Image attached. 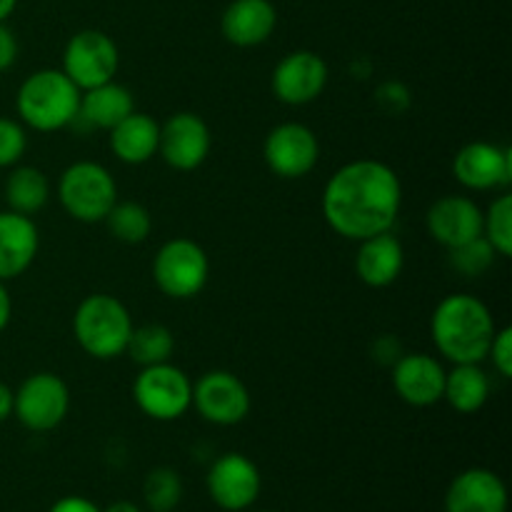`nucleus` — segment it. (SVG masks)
<instances>
[{
    "instance_id": "f257e3e1",
    "label": "nucleus",
    "mask_w": 512,
    "mask_h": 512,
    "mask_svg": "<svg viewBox=\"0 0 512 512\" xmlns=\"http://www.w3.org/2000/svg\"><path fill=\"white\" fill-rule=\"evenodd\" d=\"M320 208L335 235L360 243L395 228L403 208V185L383 160H350L325 183Z\"/></svg>"
},
{
    "instance_id": "f03ea898",
    "label": "nucleus",
    "mask_w": 512,
    "mask_h": 512,
    "mask_svg": "<svg viewBox=\"0 0 512 512\" xmlns=\"http://www.w3.org/2000/svg\"><path fill=\"white\" fill-rule=\"evenodd\" d=\"M495 330L498 325L488 305L468 293H453L443 298L435 305L430 318L435 350L453 365L488 360Z\"/></svg>"
},
{
    "instance_id": "7ed1b4c3",
    "label": "nucleus",
    "mask_w": 512,
    "mask_h": 512,
    "mask_svg": "<svg viewBox=\"0 0 512 512\" xmlns=\"http://www.w3.org/2000/svg\"><path fill=\"white\" fill-rule=\"evenodd\" d=\"M80 108V90L60 68L35 70L20 83L15 110L20 123L35 133H58L75 123Z\"/></svg>"
},
{
    "instance_id": "20e7f679",
    "label": "nucleus",
    "mask_w": 512,
    "mask_h": 512,
    "mask_svg": "<svg viewBox=\"0 0 512 512\" xmlns=\"http://www.w3.org/2000/svg\"><path fill=\"white\" fill-rule=\"evenodd\" d=\"M133 328V318L123 300L108 293L83 298L73 315L75 340L93 360H115L125 355Z\"/></svg>"
},
{
    "instance_id": "39448f33",
    "label": "nucleus",
    "mask_w": 512,
    "mask_h": 512,
    "mask_svg": "<svg viewBox=\"0 0 512 512\" xmlns=\"http://www.w3.org/2000/svg\"><path fill=\"white\" fill-rule=\"evenodd\" d=\"M58 200L78 223H103L118 203V183L105 165L78 160L60 173Z\"/></svg>"
},
{
    "instance_id": "423d86ee",
    "label": "nucleus",
    "mask_w": 512,
    "mask_h": 512,
    "mask_svg": "<svg viewBox=\"0 0 512 512\" xmlns=\"http://www.w3.org/2000/svg\"><path fill=\"white\" fill-rule=\"evenodd\" d=\"M153 280L165 298L190 300L205 290L210 280V258L190 238H173L158 248L153 258Z\"/></svg>"
},
{
    "instance_id": "0eeeda50",
    "label": "nucleus",
    "mask_w": 512,
    "mask_h": 512,
    "mask_svg": "<svg viewBox=\"0 0 512 512\" xmlns=\"http://www.w3.org/2000/svg\"><path fill=\"white\" fill-rule=\"evenodd\" d=\"M133 400L150 420L173 423L193 408V380L173 363L148 365L135 375Z\"/></svg>"
},
{
    "instance_id": "6e6552de",
    "label": "nucleus",
    "mask_w": 512,
    "mask_h": 512,
    "mask_svg": "<svg viewBox=\"0 0 512 512\" xmlns=\"http://www.w3.org/2000/svg\"><path fill=\"white\" fill-rule=\"evenodd\" d=\"M70 410V388L60 375L40 370L28 375L15 390L13 415L30 433H50Z\"/></svg>"
},
{
    "instance_id": "1a4fd4ad",
    "label": "nucleus",
    "mask_w": 512,
    "mask_h": 512,
    "mask_svg": "<svg viewBox=\"0 0 512 512\" xmlns=\"http://www.w3.org/2000/svg\"><path fill=\"white\" fill-rule=\"evenodd\" d=\"M120 68V50L108 33L95 28L78 30L65 43L63 73L78 85V90L95 88L115 80Z\"/></svg>"
},
{
    "instance_id": "9d476101",
    "label": "nucleus",
    "mask_w": 512,
    "mask_h": 512,
    "mask_svg": "<svg viewBox=\"0 0 512 512\" xmlns=\"http://www.w3.org/2000/svg\"><path fill=\"white\" fill-rule=\"evenodd\" d=\"M193 408L205 423L233 428L248 418L253 398L238 375L230 370H210L193 383Z\"/></svg>"
},
{
    "instance_id": "9b49d317",
    "label": "nucleus",
    "mask_w": 512,
    "mask_h": 512,
    "mask_svg": "<svg viewBox=\"0 0 512 512\" xmlns=\"http://www.w3.org/2000/svg\"><path fill=\"white\" fill-rule=\"evenodd\" d=\"M210 500L225 512H245L253 508L263 490L258 465L243 453H223L210 463L205 475Z\"/></svg>"
},
{
    "instance_id": "f8f14e48",
    "label": "nucleus",
    "mask_w": 512,
    "mask_h": 512,
    "mask_svg": "<svg viewBox=\"0 0 512 512\" xmlns=\"http://www.w3.org/2000/svg\"><path fill=\"white\" fill-rule=\"evenodd\" d=\"M263 160L270 173L283 180H300L315 170L320 160L318 135L303 123H280L265 135Z\"/></svg>"
},
{
    "instance_id": "ddd939ff",
    "label": "nucleus",
    "mask_w": 512,
    "mask_h": 512,
    "mask_svg": "<svg viewBox=\"0 0 512 512\" xmlns=\"http://www.w3.org/2000/svg\"><path fill=\"white\" fill-rule=\"evenodd\" d=\"M213 135L198 113H175L160 125L158 155L178 173H193L208 160Z\"/></svg>"
},
{
    "instance_id": "4468645a",
    "label": "nucleus",
    "mask_w": 512,
    "mask_h": 512,
    "mask_svg": "<svg viewBox=\"0 0 512 512\" xmlns=\"http://www.w3.org/2000/svg\"><path fill=\"white\" fill-rule=\"evenodd\" d=\"M330 70L323 55L313 50H293L273 68L270 75V88L273 95L285 105H308L323 95L328 88Z\"/></svg>"
},
{
    "instance_id": "2eb2a0df",
    "label": "nucleus",
    "mask_w": 512,
    "mask_h": 512,
    "mask_svg": "<svg viewBox=\"0 0 512 512\" xmlns=\"http://www.w3.org/2000/svg\"><path fill=\"white\" fill-rule=\"evenodd\" d=\"M453 175L473 193L508 188L512 183V150L490 140H473L455 153Z\"/></svg>"
},
{
    "instance_id": "dca6fc26",
    "label": "nucleus",
    "mask_w": 512,
    "mask_h": 512,
    "mask_svg": "<svg viewBox=\"0 0 512 512\" xmlns=\"http://www.w3.org/2000/svg\"><path fill=\"white\" fill-rule=\"evenodd\" d=\"M425 228L443 248H458L483 235V210L468 195H443L425 213Z\"/></svg>"
},
{
    "instance_id": "f3484780",
    "label": "nucleus",
    "mask_w": 512,
    "mask_h": 512,
    "mask_svg": "<svg viewBox=\"0 0 512 512\" xmlns=\"http://www.w3.org/2000/svg\"><path fill=\"white\" fill-rule=\"evenodd\" d=\"M445 373L438 358L428 353H403L393 365V390L413 408H430L443 400Z\"/></svg>"
},
{
    "instance_id": "a211bd4d",
    "label": "nucleus",
    "mask_w": 512,
    "mask_h": 512,
    "mask_svg": "<svg viewBox=\"0 0 512 512\" xmlns=\"http://www.w3.org/2000/svg\"><path fill=\"white\" fill-rule=\"evenodd\" d=\"M445 512H508V488L488 468H468L445 490Z\"/></svg>"
},
{
    "instance_id": "6ab92c4d",
    "label": "nucleus",
    "mask_w": 512,
    "mask_h": 512,
    "mask_svg": "<svg viewBox=\"0 0 512 512\" xmlns=\"http://www.w3.org/2000/svg\"><path fill=\"white\" fill-rule=\"evenodd\" d=\"M275 28L278 10L270 0H233L220 18V33L235 48H258Z\"/></svg>"
},
{
    "instance_id": "aec40b11",
    "label": "nucleus",
    "mask_w": 512,
    "mask_h": 512,
    "mask_svg": "<svg viewBox=\"0 0 512 512\" xmlns=\"http://www.w3.org/2000/svg\"><path fill=\"white\" fill-rule=\"evenodd\" d=\"M40 233L28 215L3 210L0 213V280L20 278L38 258Z\"/></svg>"
},
{
    "instance_id": "412c9836",
    "label": "nucleus",
    "mask_w": 512,
    "mask_h": 512,
    "mask_svg": "<svg viewBox=\"0 0 512 512\" xmlns=\"http://www.w3.org/2000/svg\"><path fill=\"white\" fill-rule=\"evenodd\" d=\"M405 268V250L403 243L388 233L373 235L358 243V253H355V273L363 280L368 288H388L400 278Z\"/></svg>"
},
{
    "instance_id": "4be33fe9",
    "label": "nucleus",
    "mask_w": 512,
    "mask_h": 512,
    "mask_svg": "<svg viewBox=\"0 0 512 512\" xmlns=\"http://www.w3.org/2000/svg\"><path fill=\"white\" fill-rule=\"evenodd\" d=\"M110 133V150L125 165H143L158 155L160 123L148 113H133L120 120Z\"/></svg>"
},
{
    "instance_id": "5701e85b",
    "label": "nucleus",
    "mask_w": 512,
    "mask_h": 512,
    "mask_svg": "<svg viewBox=\"0 0 512 512\" xmlns=\"http://www.w3.org/2000/svg\"><path fill=\"white\" fill-rule=\"evenodd\" d=\"M135 110L133 93H130L125 85L110 83L95 85V88L83 90L80 93V108L75 123H85L88 128L95 130H110L120 123L123 118H128Z\"/></svg>"
},
{
    "instance_id": "b1692460",
    "label": "nucleus",
    "mask_w": 512,
    "mask_h": 512,
    "mask_svg": "<svg viewBox=\"0 0 512 512\" xmlns=\"http://www.w3.org/2000/svg\"><path fill=\"white\" fill-rule=\"evenodd\" d=\"M490 398V378L480 363H460L445 373L443 400L460 415H475Z\"/></svg>"
},
{
    "instance_id": "393cba45",
    "label": "nucleus",
    "mask_w": 512,
    "mask_h": 512,
    "mask_svg": "<svg viewBox=\"0 0 512 512\" xmlns=\"http://www.w3.org/2000/svg\"><path fill=\"white\" fill-rule=\"evenodd\" d=\"M5 203H8V210L20 215H28L33 218L35 213L48 205L50 200V180L48 175L43 173L35 165H13L5 178Z\"/></svg>"
},
{
    "instance_id": "a878e982",
    "label": "nucleus",
    "mask_w": 512,
    "mask_h": 512,
    "mask_svg": "<svg viewBox=\"0 0 512 512\" xmlns=\"http://www.w3.org/2000/svg\"><path fill=\"white\" fill-rule=\"evenodd\" d=\"M103 223L108 233L125 245L145 243L153 233V215L143 203H135V200H118Z\"/></svg>"
},
{
    "instance_id": "bb28decb",
    "label": "nucleus",
    "mask_w": 512,
    "mask_h": 512,
    "mask_svg": "<svg viewBox=\"0 0 512 512\" xmlns=\"http://www.w3.org/2000/svg\"><path fill=\"white\" fill-rule=\"evenodd\" d=\"M173 350V330L165 328V325L160 323H148L140 325V328H133L125 355H130V360H133L135 365H140V368H148V365L170 363Z\"/></svg>"
},
{
    "instance_id": "cd10ccee",
    "label": "nucleus",
    "mask_w": 512,
    "mask_h": 512,
    "mask_svg": "<svg viewBox=\"0 0 512 512\" xmlns=\"http://www.w3.org/2000/svg\"><path fill=\"white\" fill-rule=\"evenodd\" d=\"M183 493V478L168 465L153 468L143 480V500L150 512H173L183 500Z\"/></svg>"
},
{
    "instance_id": "c85d7f7f",
    "label": "nucleus",
    "mask_w": 512,
    "mask_h": 512,
    "mask_svg": "<svg viewBox=\"0 0 512 512\" xmlns=\"http://www.w3.org/2000/svg\"><path fill=\"white\" fill-rule=\"evenodd\" d=\"M483 238L500 258L512 255V195L503 193L483 210Z\"/></svg>"
},
{
    "instance_id": "c756f323",
    "label": "nucleus",
    "mask_w": 512,
    "mask_h": 512,
    "mask_svg": "<svg viewBox=\"0 0 512 512\" xmlns=\"http://www.w3.org/2000/svg\"><path fill=\"white\" fill-rule=\"evenodd\" d=\"M448 253L450 265H453V270H458L463 278H480V275H485L493 268L495 258H498L493 245H490L483 235L458 245V248H450Z\"/></svg>"
},
{
    "instance_id": "7c9ffc66",
    "label": "nucleus",
    "mask_w": 512,
    "mask_h": 512,
    "mask_svg": "<svg viewBox=\"0 0 512 512\" xmlns=\"http://www.w3.org/2000/svg\"><path fill=\"white\" fill-rule=\"evenodd\" d=\"M25 150H28L25 125L13 118H0V170L18 165Z\"/></svg>"
},
{
    "instance_id": "2f4dec72",
    "label": "nucleus",
    "mask_w": 512,
    "mask_h": 512,
    "mask_svg": "<svg viewBox=\"0 0 512 512\" xmlns=\"http://www.w3.org/2000/svg\"><path fill=\"white\" fill-rule=\"evenodd\" d=\"M375 103H378V108L385 110L388 115H400L410 108L413 95H410L408 85L400 83V80H385V83L375 90Z\"/></svg>"
},
{
    "instance_id": "473e14b6",
    "label": "nucleus",
    "mask_w": 512,
    "mask_h": 512,
    "mask_svg": "<svg viewBox=\"0 0 512 512\" xmlns=\"http://www.w3.org/2000/svg\"><path fill=\"white\" fill-rule=\"evenodd\" d=\"M488 358L493 360V368L500 378H512V328H498L495 338L490 343Z\"/></svg>"
},
{
    "instance_id": "72a5a7b5",
    "label": "nucleus",
    "mask_w": 512,
    "mask_h": 512,
    "mask_svg": "<svg viewBox=\"0 0 512 512\" xmlns=\"http://www.w3.org/2000/svg\"><path fill=\"white\" fill-rule=\"evenodd\" d=\"M370 353H373V358L378 360L380 365L393 368L405 350H403V343H400L395 335H380V338L373 343V348H370Z\"/></svg>"
},
{
    "instance_id": "f704fd0d",
    "label": "nucleus",
    "mask_w": 512,
    "mask_h": 512,
    "mask_svg": "<svg viewBox=\"0 0 512 512\" xmlns=\"http://www.w3.org/2000/svg\"><path fill=\"white\" fill-rule=\"evenodd\" d=\"M18 38L5 23H0V73L10 70L18 60Z\"/></svg>"
},
{
    "instance_id": "c9c22d12",
    "label": "nucleus",
    "mask_w": 512,
    "mask_h": 512,
    "mask_svg": "<svg viewBox=\"0 0 512 512\" xmlns=\"http://www.w3.org/2000/svg\"><path fill=\"white\" fill-rule=\"evenodd\" d=\"M48 512H103L90 498L83 495H65V498L55 500L53 508Z\"/></svg>"
},
{
    "instance_id": "e433bc0d",
    "label": "nucleus",
    "mask_w": 512,
    "mask_h": 512,
    "mask_svg": "<svg viewBox=\"0 0 512 512\" xmlns=\"http://www.w3.org/2000/svg\"><path fill=\"white\" fill-rule=\"evenodd\" d=\"M13 405H15V390L10 385L0 383V423L13 418Z\"/></svg>"
},
{
    "instance_id": "4c0bfd02",
    "label": "nucleus",
    "mask_w": 512,
    "mask_h": 512,
    "mask_svg": "<svg viewBox=\"0 0 512 512\" xmlns=\"http://www.w3.org/2000/svg\"><path fill=\"white\" fill-rule=\"evenodd\" d=\"M10 318H13V300H10L8 288L5 283L0 280V333L10 325Z\"/></svg>"
},
{
    "instance_id": "58836bf2",
    "label": "nucleus",
    "mask_w": 512,
    "mask_h": 512,
    "mask_svg": "<svg viewBox=\"0 0 512 512\" xmlns=\"http://www.w3.org/2000/svg\"><path fill=\"white\" fill-rule=\"evenodd\" d=\"M103 512H143V510H140L135 503H130V500H115V503H110Z\"/></svg>"
},
{
    "instance_id": "ea45409f",
    "label": "nucleus",
    "mask_w": 512,
    "mask_h": 512,
    "mask_svg": "<svg viewBox=\"0 0 512 512\" xmlns=\"http://www.w3.org/2000/svg\"><path fill=\"white\" fill-rule=\"evenodd\" d=\"M15 5H18V0H0V23H5L13 15Z\"/></svg>"
},
{
    "instance_id": "a19ab883",
    "label": "nucleus",
    "mask_w": 512,
    "mask_h": 512,
    "mask_svg": "<svg viewBox=\"0 0 512 512\" xmlns=\"http://www.w3.org/2000/svg\"><path fill=\"white\" fill-rule=\"evenodd\" d=\"M258 512H273V510H258Z\"/></svg>"
}]
</instances>
